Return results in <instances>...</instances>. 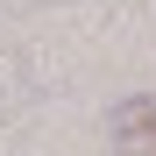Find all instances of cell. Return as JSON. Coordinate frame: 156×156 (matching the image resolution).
<instances>
[{"label": "cell", "instance_id": "cell-1", "mask_svg": "<svg viewBox=\"0 0 156 156\" xmlns=\"http://www.w3.org/2000/svg\"><path fill=\"white\" fill-rule=\"evenodd\" d=\"M121 135L135 149H156V99H135V107H121Z\"/></svg>", "mask_w": 156, "mask_h": 156}]
</instances>
